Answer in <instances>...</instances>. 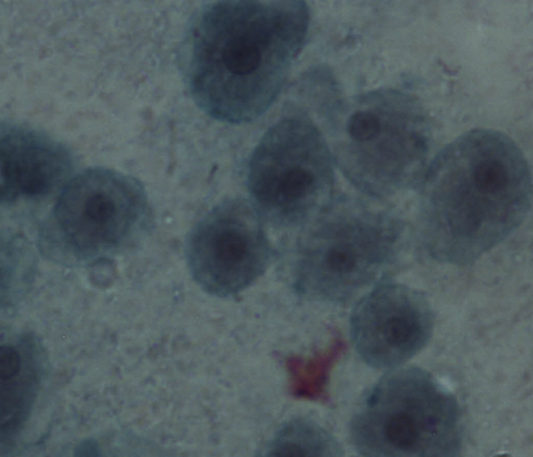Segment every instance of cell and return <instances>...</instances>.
<instances>
[{
  "label": "cell",
  "instance_id": "cell-1",
  "mask_svg": "<svg viewBox=\"0 0 533 457\" xmlns=\"http://www.w3.org/2000/svg\"><path fill=\"white\" fill-rule=\"evenodd\" d=\"M308 27V6L300 0L203 6L182 46L184 77L197 106L232 124L261 116L281 91Z\"/></svg>",
  "mask_w": 533,
  "mask_h": 457
},
{
  "label": "cell",
  "instance_id": "cell-2",
  "mask_svg": "<svg viewBox=\"0 0 533 457\" xmlns=\"http://www.w3.org/2000/svg\"><path fill=\"white\" fill-rule=\"evenodd\" d=\"M531 197L528 161L509 135L465 132L439 151L420 179L422 247L441 263H473L523 223Z\"/></svg>",
  "mask_w": 533,
  "mask_h": 457
},
{
  "label": "cell",
  "instance_id": "cell-3",
  "mask_svg": "<svg viewBox=\"0 0 533 457\" xmlns=\"http://www.w3.org/2000/svg\"><path fill=\"white\" fill-rule=\"evenodd\" d=\"M326 127L334 163L368 197L392 196L419 183L432 132L413 95L391 88L360 94L331 106Z\"/></svg>",
  "mask_w": 533,
  "mask_h": 457
},
{
  "label": "cell",
  "instance_id": "cell-4",
  "mask_svg": "<svg viewBox=\"0 0 533 457\" xmlns=\"http://www.w3.org/2000/svg\"><path fill=\"white\" fill-rule=\"evenodd\" d=\"M305 224L295 247L293 284L319 301L352 299L392 266L402 247V220L374 200L333 198Z\"/></svg>",
  "mask_w": 533,
  "mask_h": 457
},
{
  "label": "cell",
  "instance_id": "cell-5",
  "mask_svg": "<svg viewBox=\"0 0 533 457\" xmlns=\"http://www.w3.org/2000/svg\"><path fill=\"white\" fill-rule=\"evenodd\" d=\"M356 450L372 457H450L462 447L456 397L431 373L397 367L367 391L349 424Z\"/></svg>",
  "mask_w": 533,
  "mask_h": 457
},
{
  "label": "cell",
  "instance_id": "cell-6",
  "mask_svg": "<svg viewBox=\"0 0 533 457\" xmlns=\"http://www.w3.org/2000/svg\"><path fill=\"white\" fill-rule=\"evenodd\" d=\"M149 214L146 191L136 178L106 167L88 168L63 186L42 246L63 261L102 259L135 241Z\"/></svg>",
  "mask_w": 533,
  "mask_h": 457
},
{
  "label": "cell",
  "instance_id": "cell-7",
  "mask_svg": "<svg viewBox=\"0 0 533 457\" xmlns=\"http://www.w3.org/2000/svg\"><path fill=\"white\" fill-rule=\"evenodd\" d=\"M247 184L262 219L278 226L309 221L333 199L334 160L322 131L305 115L279 120L255 147Z\"/></svg>",
  "mask_w": 533,
  "mask_h": 457
},
{
  "label": "cell",
  "instance_id": "cell-8",
  "mask_svg": "<svg viewBox=\"0 0 533 457\" xmlns=\"http://www.w3.org/2000/svg\"><path fill=\"white\" fill-rule=\"evenodd\" d=\"M186 258L205 292L222 298L239 294L264 273L271 258L262 217L245 199L221 201L189 233Z\"/></svg>",
  "mask_w": 533,
  "mask_h": 457
},
{
  "label": "cell",
  "instance_id": "cell-9",
  "mask_svg": "<svg viewBox=\"0 0 533 457\" xmlns=\"http://www.w3.org/2000/svg\"><path fill=\"white\" fill-rule=\"evenodd\" d=\"M427 296L408 285L382 282L360 298L350 315V335L361 359L377 369L400 367L432 337Z\"/></svg>",
  "mask_w": 533,
  "mask_h": 457
},
{
  "label": "cell",
  "instance_id": "cell-10",
  "mask_svg": "<svg viewBox=\"0 0 533 457\" xmlns=\"http://www.w3.org/2000/svg\"><path fill=\"white\" fill-rule=\"evenodd\" d=\"M0 156L2 204L52 194L66 184L73 169L64 145L20 124L2 123Z\"/></svg>",
  "mask_w": 533,
  "mask_h": 457
},
{
  "label": "cell",
  "instance_id": "cell-11",
  "mask_svg": "<svg viewBox=\"0 0 533 457\" xmlns=\"http://www.w3.org/2000/svg\"><path fill=\"white\" fill-rule=\"evenodd\" d=\"M267 456H339L340 444L323 427L307 419H293L279 428L265 450Z\"/></svg>",
  "mask_w": 533,
  "mask_h": 457
},
{
  "label": "cell",
  "instance_id": "cell-12",
  "mask_svg": "<svg viewBox=\"0 0 533 457\" xmlns=\"http://www.w3.org/2000/svg\"><path fill=\"white\" fill-rule=\"evenodd\" d=\"M335 356L328 353L311 357L307 360L292 358L287 367L290 376V385L296 396L316 398L322 394L327 380L330 364Z\"/></svg>",
  "mask_w": 533,
  "mask_h": 457
},
{
  "label": "cell",
  "instance_id": "cell-13",
  "mask_svg": "<svg viewBox=\"0 0 533 457\" xmlns=\"http://www.w3.org/2000/svg\"><path fill=\"white\" fill-rule=\"evenodd\" d=\"M21 366V357L19 352L9 345H2L0 349L1 380H7L16 377L21 371Z\"/></svg>",
  "mask_w": 533,
  "mask_h": 457
}]
</instances>
